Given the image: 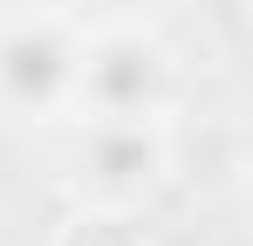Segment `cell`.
Segmentation results:
<instances>
[{
  "label": "cell",
  "mask_w": 253,
  "mask_h": 246,
  "mask_svg": "<svg viewBox=\"0 0 253 246\" xmlns=\"http://www.w3.org/2000/svg\"><path fill=\"white\" fill-rule=\"evenodd\" d=\"M165 158L171 151H165L158 117H96L69 171H76V192L83 199H96L103 212H124V205L158 192Z\"/></svg>",
  "instance_id": "cell-2"
},
{
  "label": "cell",
  "mask_w": 253,
  "mask_h": 246,
  "mask_svg": "<svg viewBox=\"0 0 253 246\" xmlns=\"http://www.w3.org/2000/svg\"><path fill=\"white\" fill-rule=\"evenodd\" d=\"M89 7H103V14H130V7H144V0H89Z\"/></svg>",
  "instance_id": "cell-4"
},
{
  "label": "cell",
  "mask_w": 253,
  "mask_h": 246,
  "mask_svg": "<svg viewBox=\"0 0 253 246\" xmlns=\"http://www.w3.org/2000/svg\"><path fill=\"white\" fill-rule=\"evenodd\" d=\"M165 82H171L165 48L144 41L137 28H117L103 41H83V55H76V110H89V117H158Z\"/></svg>",
  "instance_id": "cell-3"
},
{
  "label": "cell",
  "mask_w": 253,
  "mask_h": 246,
  "mask_svg": "<svg viewBox=\"0 0 253 246\" xmlns=\"http://www.w3.org/2000/svg\"><path fill=\"white\" fill-rule=\"evenodd\" d=\"M76 55L83 41L55 14L0 21V123H35L76 103Z\"/></svg>",
  "instance_id": "cell-1"
}]
</instances>
